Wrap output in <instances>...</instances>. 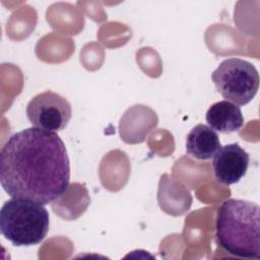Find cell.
Segmentation results:
<instances>
[{
  "label": "cell",
  "mask_w": 260,
  "mask_h": 260,
  "mask_svg": "<svg viewBox=\"0 0 260 260\" xmlns=\"http://www.w3.org/2000/svg\"><path fill=\"white\" fill-rule=\"evenodd\" d=\"M70 164L60 136L31 127L11 135L0 150V183L11 197L42 205L69 187Z\"/></svg>",
  "instance_id": "6da1fadb"
},
{
  "label": "cell",
  "mask_w": 260,
  "mask_h": 260,
  "mask_svg": "<svg viewBox=\"0 0 260 260\" xmlns=\"http://www.w3.org/2000/svg\"><path fill=\"white\" fill-rule=\"evenodd\" d=\"M260 208L244 199L223 201L216 213V242L229 254L245 259L260 258Z\"/></svg>",
  "instance_id": "7a4b0ae2"
},
{
  "label": "cell",
  "mask_w": 260,
  "mask_h": 260,
  "mask_svg": "<svg viewBox=\"0 0 260 260\" xmlns=\"http://www.w3.org/2000/svg\"><path fill=\"white\" fill-rule=\"evenodd\" d=\"M49 224L48 210L35 201L11 198L0 210V232L17 247L40 244L47 236Z\"/></svg>",
  "instance_id": "3957f363"
},
{
  "label": "cell",
  "mask_w": 260,
  "mask_h": 260,
  "mask_svg": "<svg viewBox=\"0 0 260 260\" xmlns=\"http://www.w3.org/2000/svg\"><path fill=\"white\" fill-rule=\"evenodd\" d=\"M211 79L225 101L237 106L249 104L259 88V73L256 67L240 58L223 60L212 72Z\"/></svg>",
  "instance_id": "277c9868"
},
{
  "label": "cell",
  "mask_w": 260,
  "mask_h": 260,
  "mask_svg": "<svg viewBox=\"0 0 260 260\" xmlns=\"http://www.w3.org/2000/svg\"><path fill=\"white\" fill-rule=\"evenodd\" d=\"M71 115L70 103L51 90L37 94L26 106V116L31 125L46 131L63 130L70 121Z\"/></svg>",
  "instance_id": "5b68a950"
},
{
  "label": "cell",
  "mask_w": 260,
  "mask_h": 260,
  "mask_svg": "<svg viewBox=\"0 0 260 260\" xmlns=\"http://www.w3.org/2000/svg\"><path fill=\"white\" fill-rule=\"evenodd\" d=\"M213 157L215 179L223 185L238 183L247 173L250 155L239 143H230L220 147Z\"/></svg>",
  "instance_id": "8992f818"
},
{
  "label": "cell",
  "mask_w": 260,
  "mask_h": 260,
  "mask_svg": "<svg viewBox=\"0 0 260 260\" xmlns=\"http://www.w3.org/2000/svg\"><path fill=\"white\" fill-rule=\"evenodd\" d=\"M156 124L155 112L143 105H136L128 109L121 118L120 135L127 143H139L144 140Z\"/></svg>",
  "instance_id": "52a82bcc"
},
{
  "label": "cell",
  "mask_w": 260,
  "mask_h": 260,
  "mask_svg": "<svg viewBox=\"0 0 260 260\" xmlns=\"http://www.w3.org/2000/svg\"><path fill=\"white\" fill-rule=\"evenodd\" d=\"M220 147L217 133L204 124H198L193 127L186 137V151L196 159H210Z\"/></svg>",
  "instance_id": "ba28073f"
},
{
  "label": "cell",
  "mask_w": 260,
  "mask_h": 260,
  "mask_svg": "<svg viewBox=\"0 0 260 260\" xmlns=\"http://www.w3.org/2000/svg\"><path fill=\"white\" fill-rule=\"evenodd\" d=\"M205 119L210 128L221 133L236 132L244 125V117L240 107L229 101L212 104L206 112Z\"/></svg>",
  "instance_id": "9c48e42d"
}]
</instances>
